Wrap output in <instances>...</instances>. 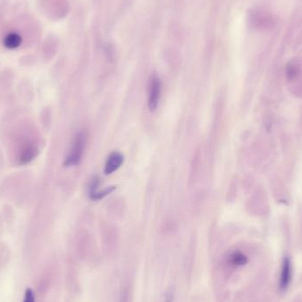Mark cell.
<instances>
[{"label": "cell", "instance_id": "obj_1", "mask_svg": "<svg viewBox=\"0 0 302 302\" xmlns=\"http://www.w3.org/2000/svg\"><path fill=\"white\" fill-rule=\"evenodd\" d=\"M86 142H87V136L85 135V133H77L74 136L71 148L64 158V166L72 167L80 164L81 158L83 157L84 150L86 148Z\"/></svg>", "mask_w": 302, "mask_h": 302}, {"label": "cell", "instance_id": "obj_2", "mask_svg": "<svg viewBox=\"0 0 302 302\" xmlns=\"http://www.w3.org/2000/svg\"><path fill=\"white\" fill-rule=\"evenodd\" d=\"M55 270L52 264H46L40 270L36 280V294L39 298H45L53 286Z\"/></svg>", "mask_w": 302, "mask_h": 302}, {"label": "cell", "instance_id": "obj_3", "mask_svg": "<svg viewBox=\"0 0 302 302\" xmlns=\"http://www.w3.org/2000/svg\"><path fill=\"white\" fill-rule=\"evenodd\" d=\"M161 96V81L157 74H152L148 82V105L152 112L158 108Z\"/></svg>", "mask_w": 302, "mask_h": 302}, {"label": "cell", "instance_id": "obj_4", "mask_svg": "<svg viewBox=\"0 0 302 302\" xmlns=\"http://www.w3.org/2000/svg\"><path fill=\"white\" fill-rule=\"evenodd\" d=\"M292 281V264L288 256H285L282 260L281 270H280L278 286L281 291H286Z\"/></svg>", "mask_w": 302, "mask_h": 302}, {"label": "cell", "instance_id": "obj_5", "mask_svg": "<svg viewBox=\"0 0 302 302\" xmlns=\"http://www.w3.org/2000/svg\"><path fill=\"white\" fill-rule=\"evenodd\" d=\"M124 162V157L119 151H113L108 156L105 165H104V174L111 175L118 170Z\"/></svg>", "mask_w": 302, "mask_h": 302}, {"label": "cell", "instance_id": "obj_6", "mask_svg": "<svg viewBox=\"0 0 302 302\" xmlns=\"http://www.w3.org/2000/svg\"><path fill=\"white\" fill-rule=\"evenodd\" d=\"M98 184H99V180L97 179H94L92 183L90 184V199L93 201H99V200L103 199L105 196H108L110 193L113 192L115 190V187H108L102 191H99L97 189L98 188Z\"/></svg>", "mask_w": 302, "mask_h": 302}, {"label": "cell", "instance_id": "obj_7", "mask_svg": "<svg viewBox=\"0 0 302 302\" xmlns=\"http://www.w3.org/2000/svg\"><path fill=\"white\" fill-rule=\"evenodd\" d=\"M227 262L230 266L238 268V267L247 265L248 263V257L241 251H234L229 254Z\"/></svg>", "mask_w": 302, "mask_h": 302}, {"label": "cell", "instance_id": "obj_8", "mask_svg": "<svg viewBox=\"0 0 302 302\" xmlns=\"http://www.w3.org/2000/svg\"><path fill=\"white\" fill-rule=\"evenodd\" d=\"M21 42H23V38L17 33H10L9 35H7L4 39L5 47L9 50L18 48L19 45H21Z\"/></svg>", "mask_w": 302, "mask_h": 302}, {"label": "cell", "instance_id": "obj_9", "mask_svg": "<svg viewBox=\"0 0 302 302\" xmlns=\"http://www.w3.org/2000/svg\"><path fill=\"white\" fill-rule=\"evenodd\" d=\"M66 286H67L68 291L71 292L72 293H75L79 290L76 274L72 269H68L67 275H66Z\"/></svg>", "mask_w": 302, "mask_h": 302}, {"label": "cell", "instance_id": "obj_10", "mask_svg": "<svg viewBox=\"0 0 302 302\" xmlns=\"http://www.w3.org/2000/svg\"><path fill=\"white\" fill-rule=\"evenodd\" d=\"M9 262V252L7 251V248H0V270L4 269L7 266Z\"/></svg>", "mask_w": 302, "mask_h": 302}, {"label": "cell", "instance_id": "obj_11", "mask_svg": "<svg viewBox=\"0 0 302 302\" xmlns=\"http://www.w3.org/2000/svg\"><path fill=\"white\" fill-rule=\"evenodd\" d=\"M23 302H36V292L31 288H27L24 293Z\"/></svg>", "mask_w": 302, "mask_h": 302}, {"label": "cell", "instance_id": "obj_12", "mask_svg": "<svg viewBox=\"0 0 302 302\" xmlns=\"http://www.w3.org/2000/svg\"><path fill=\"white\" fill-rule=\"evenodd\" d=\"M174 298H175V290L174 287H170L164 293L163 302H174Z\"/></svg>", "mask_w": 302, "mask_h": 302}, {"label": "cell", "instance_id": "obj_13", "mask_svg": "<svg viewBox=\"0 0 302 302\" xmlns=\"http://www.w3.org/2000/svg\"><path fill=\"white\" fill-rule=\"evenodd\" d=\"M297 73H298V67L296 64H288L287 70H286V74H287L288 78L295 77Z\"/></svg>", "mask_w": 302, "mask_h": 302}, {"label": "cell", "instance_id": "obj_14", "mask_svg": "<svg viewBox=\"0 0 302 302\" xmlns=\"http://www.w3.org/2000/svg\"><path fill=\"white\" fill-rule=\"evenodd\" d=\"M129 297H130V293H129L128 288H125L122 291L119 302H130Z\"/></svg>", "mask_w": 302, "mask_h": 302}]
</instances>
